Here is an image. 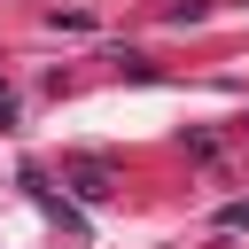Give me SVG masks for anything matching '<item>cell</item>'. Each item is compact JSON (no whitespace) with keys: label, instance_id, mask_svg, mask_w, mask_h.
Here are the masks:
<instances>
[{"label":"cell","instance_id":"obj_1","mask_svg":"<svg viewBox=\"0 0 249 249\" xmlns=\"http://www.w3.org/2000/svg\"><path fill=\"white\" fill-rule=\"evenodd\" d=\"M78 195H86V202H101V195H109V179H101L93 163H78Z\"/></svg>","mask_w":249,"mask_h":249},{"label":"cell","instance_id":"obj_2","mask_svg":"<svg viewBox=\"0 0 249 249\" xmlns=\"http://www.w3.org/2000/svg\"><path fill=\"white\" fill-rule=\"evenodd\" d=\"M218 226H226V233H241V226H249V202H226V210H218Z\"/></svg>","mask_w":249,"mask_h":249},{"label":"cell","instance_id":"obj_3","mask_svg":"<svg viewBox=\"0 0 249 249\" xmlns=\"http://www.w3.org/2000/svg\"><path fill=\"white\" fill-rule=\"evenodd\" d=\"M202 8H210V0H171V23H195Z\"/></svg>","mask_w":249,"mask_h":249}]
</instances>
